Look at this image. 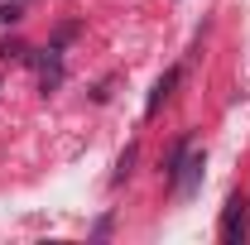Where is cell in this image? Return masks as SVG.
I'll return each mask as SVG.
<instances>
[{"label": "cell", "mask_w": 250, "mask_h": 245, "mask_svg": "<svg viewBox=\"0 0 250 245\" xmlns=\"http://www.w3.org/2000/svg\"><path fill=\"white\" fill-rule=\"evenodd\" d=\"M72 34H77V24H72V20H67V24H62L58 34H53V48H58V43H67V39H72Z\"/></svg>", "instance_id": "cell-9"}, {"label": "cell", "mask_w": 250, "mask_h": 245, "mask_svg": "<svg viewBox=\"0 0 250 245\" xmlns=\"http://www.w3.org/2000/svg\"><path fill=\"white\" fill-rule=\"evenodd\" d=\"M58 82H62V58H58V48L48 43V58H39V87H43V92H53Z\"/></svg>", "instance_id": "cell-4"}, {"label": "cell", "mask_w": 250, "mask_h": 245, "mask_svg": "<svg viewBox=\"0 0 250 245\" xmlns=\"http://www.w3.org/2000/svg\"><path fill=\"white\" fill-rule=\"evenodd\" d=\"M221 241H226V245L250 241V197H246V192H231V197H226V212H221Z\"/></svg>", "instance_id": "cell-1"}, {"label": "cell", "mask_w": 250, "mask_h": 245, "mask_svg": "<svg viewBox=\"0 0 250 245\" xmlns=\"http://www.w3.org/2000/svg\"><path fill=\"white\" fill-rule=\"evenodd\" d=\"M135 159H140V144H125V154L116 159V178H111V183H125V178L135 173Z\"/></svg>", "instance_id": "cell-6"}, {"label": "cell", "mask_w": 250, "mask_h": 245, "mask_svg": "<svg viewBox=\"0 0 250 245\" xmlns=\"http://www.w3.org/2000/svg\"><path fill=\"white\" fill-rule=\"evenodd\" d=\"M178 82H183V62H178V67H168V72H164V77L154 82V92H149V106H145V116H154L159 106H164V101L173 96V87H178Z\"/></svg>", "instance_id": "cell-3"}, {"label": "cell", "mask_w": 250, "mask_h": 245, "mask_svg": "<svg viewBox=\"0 0 250 245\" xmlns=\"http://www.w3.org/2000/svg\"><path fill=\"white\" fill-rule=\"evenodd\" d=\"M24 20V0H10V5H0V24H20Z\"/></svg>", "instance_id": "cell-7"}, {"label": "cell", "mask_w": 250, "mask_h": 245, "mask_svg": "<svg viewBox=\"0 0 250 245\" xmlns=\"http://www.w3.org/2000/svg\"><path fill=\"white\" fill-rule=\"evenodd\" d=\"M0 58H24V43H20V39H5V43H0Z\"/></svg>", "instance_id": "cell-8"}, {"label": "cell", "mask_w": 250, "mask_h": 245, "mask_svg": "<svg viewBox=\"0 0 250 245\" xmlns=\"http://www.w3.org/2000/svg\"><path fill=\"white\" fill-rule=\"evenodd\" d=\"M188 149H192V140H188V135H183V140H173V149L164 154V163H159V168H164V183H173V173H178V163L188 159Z\"/></svg>", "instance_id": "cell-5"}, {"label": "cell", "mask_w": 250, "mask_h": 245, "mask_svg": "<svg viewBox=\"0 0 250 245\" xmlns=\"http://www.w3.org/2000/svg\"><path fill=\"white\" fill-rule=\"evenodd\" d=\"M202 168H207V154L202 149H188V159L183 163H178V173H173V192H178V197H192V192H197V183H202Z\"/></svg>", "instance_id": "cell-2"}]
</instances>
